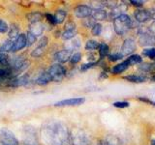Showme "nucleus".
Returning <instances> with one entry per match:
<instances>
[{
    "label": "nucleus",
    "instance_id": "obj_43",
    "mask_svg": "<svg viewBox=\"0 0 155 145\" xmlns=\"http://www.w3.org/2000/svg\"><path fill=\"white\" fill-rule=\"evenodd\" d=\"M48 38L47 37H42L41 38V40H40V42H39V47H45L47 45H48Z\"/></svg>",
    "mask_w": 155,
    "mask_h": 145
},
{
    "label": "nucleus",
    "instance_id": "obj_42",
    "mask_svg": "<svg viewBox=\"0 0 155 145\" xmlns=\"http://www.w3.org/2000/svg\"><path fill=\"white\" fill-rule=\"evenodd\" d=\"M96 65V63H94V62H89V63H87V64H84L81 67V71H86V70H88V69H90V68H92L93 66H95Z\"/></svg>",
    "mask_w": 155,
    "mask_h": 145
},
{
    "label": "nucleus",
    "instance_id": "obj_51",
    "mask_svg": "<svg viewBox=\"0 0 155 145\" xmlns=\"http://www.w3.org/2000/svg\"><path fill=\"white\" fill-rule=\"evenodd\" d=\"M151 145H155V139L151 141Z\"/></svg>",
    "mask_w": 155,
    "mask_h": 145
},
{
    "label": "nucleus",
    "instance_id": "obj_36",
    "mask_svg": "<svg viewBox=\"0 0 155 145\" xmlns=\"http://www.w3.org/2000/svg\"><path fill=\"white\" fill-rule=\"evenodd\" d=\"M9 30V26L6 21L0 18V33H6Z\"/></svg>",
    "mask_w": 155,
    "mask_h": 145
},
{
    "label": "nucleus",
    "instance_id": "obj_12",
    "mask_svg": "<svg viewBox=\"0 0 155 145\" xmlns=\"http://www.w3.org/2000/svg\"><path fill=\"white\" fill-rule=\"evenodd\" d=\"M72 57V51L67 50H62L60 51H57L54 54V60L59 63H65L68 60H70Z\"/></svg>",
    "mask_w": 155,
    "mask_h": 145
},
{
    "label": "nucleus",
    "instance_id": "obj_13",
    "mask_svg": "<svg viewBox=\"0 0 155 145\" xmlns=\"http://www.w3.org/2000/svg\"><path fill=\"white\" fill-rule=\"evenodd\" d=\"M135 18L138 22H145L151 18V14L147 10H138L135 13Z\"/></svg>",
    "mask_w": 155,
    "mask_h": 145
},
{
    "label": "nucleus",
    "instance_id": "obj_26",
    "mask_svg": "<svg viewBox=\"0 0 155 145\" xmlns=\"http://www.w3.org/2000/svg\"><path fill=\"white\" fill-rule=\"evenodd\" d=\"M127 63L130 65H135V64H139V63L142 62V57H140V55H137V54H135V55H131L127 60Z\"/></svg>",
    "mask_w": 155,
    "mask_h": 145
},
{
    "label": "nucleus",
    "instance_id": "obj_50",
    "mask_svg": "<svg viewBox=\"0 0 155 145\" xmlns=\"http://www.w3.org/2000/svg\"><path fill=\"white\" fill-rule=\"evenodd\" d=\"M150 14H151V18L153 19H155V10H153V11L150 12Z\"/></svg>",
    "mask_w": 155,
    "mask_h": 145
},
{
    "label": "nucleus",
    "instance_id": "obj_52",
    "mask_svg": "<svg viewBox=\"0 0 155 145\" xmlns=\"http://www.w3.org/2000/svg\"><path fill=\"white\" fill-rule=\"evenodd\" d=\"M152 79H153V80H155V76H153V77H152Z\"/></svg>",
    "mask_w": 155,
    "mask_h": 145
},
{
    "label": "nucleus",
    "instance_id": "obj_39",
    "mask_svg": "<svg viewBox=\"0 0 155 145\" xmlns=\"http://www.w3.org/2000/svg\"><path fill=\"white\" fill-rule=\"evenodd\" d=\"M113 105H114V106H115V108H128L130 105V104L127 103V102H116V103H114Z\"/></svg>",
    "mask_w": 155,
    "mask_h": 145
},
{
    "label": "nucleus",
    "instance_id": "obj_4",
    "mask_svg": "<svg viewBox=\"0 0 155 145\" xmlns=\"http://www.w3.org/2000/svg\"><path fill=\"white\" fill-rule=\"evenodd\" d=\"M48 72L53 81H61L66 75V69L60 64L51 65Z\"/></svg>",
    "mask_w": 155,
    "mask_h": 145
},
{
    "label": "nucleus",
    "instance_id": "obj_6",
    "mask_svg": "<svg viewBox=\"0 0 155 145\" xmlns=\"http://www.w3.org/2000/svg\"><path fill=\"white\" fill-rule=\"evenodd\" d=\"M71 140L73 145H88L89 140L86 134L82 130H76L71 134Z\"/></svg>",
    "mask_w": 155,
    "mask_h": 145
},
{
    "label": "nucleus",
    "instance_id": "obj_16",
    "mask_svg": "<svg viewBox=\"0 0 155 145\" xmlns=\"http://www.w3.org/2000/svg\"><path fill=\"white\" fill-rule=\"evenodd\" d=\"M29 32H31L33 35L37 36H41L43 32H44V25L41 24L40 22H37V23H31L30 25V30Z\"/></svg>",
    "mask_w": 155,
    "mask_h": 145
},
{
    "label": "nucleus",
    "instance_id": "obj_47",
    "mask_svg": "<svg viewBox=\"0 0 155 145\" xmlns=\"http://www.w3.org/2000/svg\"><path fill=\"white\" fill-rule=\"evenodd\" d=\"M131 3H132L134 6H137V7L143 6V1H134V0H132V1H131Z\"/></svg>",
    "mask_w": 155,
    "mask_h": 145
},
{
    "label": "nucleus",
    "instance_id": "obj_46",
    "mask_svg": "<svg viewBox=\"0 0 155 145\" xmlns=\"http://www.w3.org/2000/svg\"><path fill=\"white\" fill-rule=\"evenodd\" d=\"M139 100H140V101H143V102H145V103H148V104H151V105H155V102H151V101H149V100L147 99V98H142V97H140Z\"/></svg>",
    "mask_w": 155,
    "mask_h": 145
},
{
    "label": "nucleus",
    "instance_id": "obj_19",
    "mask_svg": "<svg viewBox=\"0 0 155 145\" xmlns=\"http://www.w3.org/2000/svg\"><path fill=\"white\" fill-rule=\"evenodd\" d=\"M13 46H14V41L11 40V39L5 41L3 45L0 47V53H7V52L12 51Z\"/></svg>",
    "mask_w": 155,
    "mask_h": 145
},
{
    "label": "nucleus",
    "instance_id": "obj_10",
    "mask_svg": "<svg viewBox=\"0 0 155 145\" xmlns=\"http://www.w3.org/2000/svg\"><path fill=\"white\" fill-rule=\"evenodd\" d=\"M136 50V43L132 39H127L125 40L122 47H121V54L124 55H129L131 53H133Z\"/></svg>",
    "mask_w": 155,
    "mask_h": 145
},
{
    "label": "nucleus",
    "instance_id": "obj_31",
    "mask_svg": "<svg viewBox=\"0 0 155 145\" xmlns=\"http://www.w3.org/2000/svg\"><path fill=\"white\" fill-rule=\"evenodd\" d=\"M91 32L94 36H99L102 32V25L100 23H95V25L92 27Z\"/></svg>",
    "mask_w": 155,
    "mask_h": 145
},
{
    "label": "nucleus",
    "instance_id": "obj_15",
    "mask_svg": "<svg viewBox=\"0 0 155 145\" xmlns=\"http://www.w3.org/2000/svg\"><path fill=\"white\" fill-rule=\"evenodd\" d=\"M51 81H52L51 75L48 74V72H45L38 76V79H36V83L38 85H46L48 83H50Z\"/></svg>",
    "mask_w": 155,
    "mask_h": 145
},
{
    "label": "nucleus",
    "instance_id": "obj_40",
    "mask_svg": "<svg viewBox=\"0 0 155 145\" xmlns=\"http://www.w3.org/2000/svg\"><path fill=\"white\" fill-rule=\"evenodd\" d=\"M84 24L86 27H93L95 25V21L93 18H86L84 21Z\"/></svg>",
    "mask_w": 155,
    "mask_h": 145
},
{
    "label": "nucleus",
    "instance_id": "obj_30",
    "mask_svg": "<svg viewBox=\"0 0 155 145\" xmlns=\"http://www.w3.org/2000/svg\"><path fill=\"white\" fill-rule=\"evenodd\" d=\"M99 47V44L98 42H96L94 40H89L87 41L86 45H85V48L87 50H94L96 48Z\"/></svg>",
    "mask_w": 155,
    "mask_h": 145
},
{
    "label": "nucleus",
    "instance_id": "obj_25",
    "mask_svg": "<svg viewBox=\"0 0 155 145\" xmlns=\"http://www.w3.org/2000/svg\"><path fill=\"white\" fill-rule=\"evenodd\" d=\"M124 79L131 81V82H143L145 80V77L142 76H124Z\"/></svg>",
    "mask_w": 155,
    "mask_h": 145
},
{
    "label": "nucleus",
    "instance_id": "obj_22",
    "mask_svg": "<svg viewBox=\"0 0 155 145\" xmlns=\"http://www.w3.org/2000/svg\"><path fill=\"white\" fill-rule=\"evenodd\" d=\"M9 38L13 40V39H17L18 37V26H17L16 24H12L11 27H9Z\"/></svg>",
    "mask_w": 155,
    "mask_h": 145
},
{
    "label": "nucleus",
    "instance_id": "obj_53",
    "mask_svg": "<svg viewBox=\"0 0 155 145\" xmlns=\"http://www.w3.org/2000/svg\"><path fill=\"white\" fill-rule=\"evenodd\" d=\"M0 145H1V143H0Z\"/></svg>",
    "mask_w": 155,
    "mask_h": 145
},
{
    "label": "nucleus",
    "instance_id": "obj_32",
    "mask_svg": "<svg viewBox=\"0 0 155 145\" xmlns=\"http://www.w3.org/2000/svg\"><path fill=\"white\" fill-rule=\"evenodd\" d=\"M26 39H27V46H31L36 42V36L33 35V34L29 31L26 34Z\"/></svg>",
    "mask_w": 155,
    "mask_h": 145
},
{
    "label": "nucleus",
    "instance_id": "obj_1",
    "mask_svg": "<svg viewBox=\"0 0 155 145\" xmlns=\"http://www.w3.org/2000/svg\"><path fill=\"white\" fill-rule=\"evenodd\" d=\"M43 138L51 145H72L71 134L64 124L52 122L42 130Z\"/></svg>",
    "mask_w": 155,
    "mask_h": 145
},
{
    "label": "nucleus",
    "instance_id": "obj_18",
    "mask_svg": "<svg viewBox=\"0 0 155 145\" xmlns=\"http://www.w3.org/2000/svg\"><path fill=\"white\" fill-rule=\"evenodd\" d=\"M129 67V64L127 63V61H124L122 63H120V64L114 66L113 69H111V72L114 75H118L120 72H124L125 70H127V68Z\"/></svg>",
    "mask_w": 155,
    "mask_h": 145
},
{
    "label": "nucleus",
    "instance_id": "obj_34",
    "mask_svg": "<svg viewBox=\"0 0 155 145\" xmlns=\"http://www.w3.org/2000/svg\"><path fill=\"white\" fill-rule=\"evenodd\" d=\"M143 54L149 58H155V48H148V50H143Z\"/></svg>",
    "mask_w": 155,
    "mask_h": 145
},
{
    "label": "nucleus",
    "instance_id": "obj_8",
    "mask_svg": "<svg viewBox=\"0 0 155 145\" xmlns=\"http://www.w3.org/2000/svg\"><path fill=\"white\" fill-rule=\"evenodd\" d=\"M75 14L80 18H85L91 16L92 14V9L87 6V5H79L77 6L74 10Z\"/></svg>",
    "mask_w": 155,
    "mask_h": 145
},
{
    "label": "nucleus",
    "instance_id": "obj_33",
    "mask_svg": "<svg viewBox=\"0 0 155 145\" xmlns=\"http://www.w3.org/2000/svg\"><path fill=\"white\" fill-rule=\"evenodd\" d=\"M43 54H44V48L43 47H36L35 50H34L31 52V55L33 57H41Z\"/></svg>",
    "mask_w": 155,
    "mask_h": 145
},
{
    "label": "nucleus",
    "instance_id": "obj_41",
    "mask_svg": "<svg viewBox=\"0 0 155 145\" xmlns=\"http://www.w3.org/2000/svg\"><path fill=\"white\" fill-rule=\"evenodd\" d=\"M46 18H47V21L50 22L51 25H55V24H57L54 16H52L51 14H46Z\"/></svg>",
    "mask_w": 155,
    "mask_h": 145
},
{
    "label": "nucleus",
    "instance_id": "obj_21",
    "mask_svg": "<svg viewBox=\"0 0 155 145\" xmlns=\"http://www.w3.org/2000/svg\"><path fill=\"white\" fill-rule=\"evenodd\" d=\"M66 12L63 11V10H58V11L55 12V14H54V18H55V21H56V23L57 24H60L62 23L63 21H65L66 18Z\"/></svg>",
    "mask_w": 155,
    "mask_h": 145
},
{
    "label": "nucleus",
    "instance_id": "obj_38",
    "mask_svg": "<svg viewBox=\"0 0 155 145\" xmlns=\"http://www.w3.org/2000/svg\"><path fill=\"white\" fill-rule=\"evenodd\" d=\"M123 57V55L121 53H114V54H110L109 55V60L111 62H114V61H117L119 59Z\"/></svg>",
    "mask_w": 155,
    "mask_h": 145
},
{
    "label": "nucleus",
    "instance_id": "obj_37",
    "mask_svg": "<svg viewBox=\"0 0 155 145\" xmlns=\"http://www.w3.org/2000/svg\"><path fill=\"white\" fill-rule=\"evenodd\" d=\"M140 70H142L143 72H149L153 70V65L149 64V63H144V64H142L140 66Z\"/></svg>",
    "mask_w": 155,
    "mask_h": 145
},
{
    "label": "nucleus",
    "instance_id": "obj_35",
    "mask_svg": "<svg viewBox=\"0 0 155 145\" xmlns=\"http://www.w3.org/2000/svg\"><path fill=\"white\" fill-rule=\"evenodd\" d=\"M81 54L80 52H77V53H75V54L72 55L70 61H71L72 64H77V63H79L81 61Z\"/></svg>",
    "mask_w": 155,
    "mask_h": 145
},
{
    "label": "nucleus",
    "instance_id": "obj_9",
    "mask_svg": "<svg viewBox=\"0 0 155 145\" xmlns=\"http://www.w3.org/2000/svg\"><path fill=\"white\" fill-rule=\"evenodd\" d=\"M27 46V39L25 34H19L18 37L14 41V46L12 52H16L22 50Z\"/></svg>",
    "mask_w": 155,
    "mask_h": 145
},
{
    "label": "nucleus",
    "instance_id": "obj_29",
    "mask_svg": "<svg viewBox=\"0 0 155 145\" xmlns=\"http://www.w3.org/2000/svg\"><path fill=\"white\" fill-rule=\"evenodd\" d=\"M76 34H77L76 29H74V30H65L62 33V38L64 40H71V39H73L76 36Z\"/></svg>",
    "mask_w": 155,
    "mask_h": 145
},
{
    "label": "nucleus",
    "instance_id": "obj_2",
    "mask_svg": "<svg viewBox=\"0 0 155 145\" xmlns=\"http://www.w3.org/2000/svg\"><path fill=\"white\" fill-rule=\"evenodd\" d=\"M114 27L118 35H123L129 29L134 28V21L127 14H121L114 19Z\"/></svg>",
    "mask_w": 155,
    "mask_h": 145
},
{
    "label": "nucleus",
    "instance_id": "obj_45",
    "mask_svg": "<svg viewBox=\"0 0 155 145\" xmlns=\"http://www.w3.org/2000/svg\"><path fill=\"white\" fill-rule=\"evenodd\" d=\"M10 70H7V69H2V68H0V79H2L4 76H6L8 72H9Z\"/></svg>",
    "mask_w": 155,
    "mask_h": 145
},
{
    "label": "nucleus",
    "instance_id": "obj_28",
    "mask_svg": "<svg viewBox=\"0 0 155 145\" xmlns=\"http://www.w3.org/2000/svg\"><path fill=\"white\" fill-rule=\"evenodd\" d=\"M106 141L108 143V145H122L120 139L114 137V135H110V137H108L106 139Z\"/></svg>",
    "mask_w": 155,
    "mask_h": 145
},
{
    "label": "nucleus",
    "instance_id": "obj_3",
    "mask_svg": "<svg viewBox=\"0 0 155 145\" xmlns=\"http://www.w3.org/2000/svg\"><path fill=\"white\" fill-rule=\"evenodd\" d=\"M0 143L1 145H19L15 134L7 128L0 130Z\"/></svg>",
    "mask_w": 155,
    "mask_h": 145
},
{
    "label": "nucleus",
    "instance_id": "obj_24",
    "mask_svg": "<svg viewBox=\"0 0 155 145\" xmlns=\"http://www.w3.org/2000/svg\"><path fill=\"white\" fill-rule=\"evenodd\" d=\"M80 47H81V43H80L79 40H77V39H73L72 41H70L66 45L67 50H69L71 51L75 50H78V48H79Z\"/></svg>",
    "mask_w": 155,
    "mask_h": 145
},
{
    "label": "nucleus",
    "instance_id": "obj_14",
    "mask_svg": "<svg viewBox=\"0 0 155 145\" xmlns=\"http://www.w3.org/2000/svg\"><path fill=\"white\" fill-rule=\"evenodd\" d=\"M29 81V76L28 75H24L18 77V79H14L9 82V86L11 87H18V86H23L28 83Z\"/></svg>",
    "mask_w": 155,
    "mask_h": 145
},
{
    "label": "nucleus",
    "instance_id": "obj_48",
    "mask_svg": "<svg viewBox=\"0 0 155 145\" xmlns=\"http://www.w3.org/2000/svg\"><path fill=\"white\" fill-rule=\"evenodd\" d=\"M148 30L150 33H152V34H153V32H155V21L151 24V25H150V28L148 29Z\"/></svg>",
    "mask_w": 155,
    "mask_h": 145
},
{
    "label": "nucleus",
    "instance_id": "obj_17",
    "mask_svg": "<svg viewBox=\"0 0 155 145\" xmlns=\"http://www.w3.org/2000/svg\"><path fill=\"white\" fill-rule=\"evenodd\" d=\"M92 18L96 19V21H104L107 17V12L103 9H99V10H94L92 11Z\"/></svg>",
    "mask_w": 155,
    "mask_h": 145
},
{
    "label": "nucleus",
    "instance_id": "obj_23",
    "mask_svg": "<svg viewBox=\"0 0 155 145\" xmlns=\"http://www.w3.org/2000/svg\"><path fill=\"white\" fill-rule=\"evenodd\" d=\"M98 50H99V55H100V57L104 58L106 55H108L110 48H109V46L107 45V44L102 43V44H100V45H99Z\"/></svg>",
    "mask_w": 155,
    "mask_h": 145
},
{
    "label": "nucleus",
    "instance_id": "obj_27",
    "mask_svg": "<svg viewBox=\"0 0 155 145\" xmlns=\"http://www.w3.org/2000/svg\"><path fill=\"white\" fill-rule=\"evenodd\" d=\"M10 63H11V61H10V58L7 53H0V65L9 67Z\"/></svg>",
    "mask_w": 155,
    "mask_h": 145
},
{
    "label": "nucleus",
    "instance_id": "obj_49",
    "mask_svg": "<svg viewBox=\"0 0 155 145\" xmlns=\"http://www.w3.org/2000/svg\"><path fill=\"white\" fill-rule=\"evenodd\" d=\"M97 145H108V143H107L106 140H100V141L97 143Z\"/></svg>",
    "mask_w": 155,
    "mask_h": 145
},
{
    "label": "nucleus",
    "instance_id": "obj_7",
    "mask_svg": "<svg viewBox=\"0 0 155 145\" xmlns=\"http://www.w3.org/2000/svg\"><path fill=\"white\" fill-rule=\"evenodd\" d=\"M139 44H140V46H142V47H154L155 36L149 31L140 34V36L139 38Z\"/></svg>",
    "mask_w": 155,
    "mask_h": 145
},
{
    "label": "nucleus",
    "instance_id": "obj_11",
    "mask_svg": "<svg viewBox=\"0 0 155 145\" xmlns=\"http://www.w3.org/2000/svg\"><path fill=\"white\" fill-rule=\"evenodd\" d=\"M85 99L81 97V98H73V99H68V100H63L55 103V106H74V105H80L84 103Z\"/></svg>",
    "mask_w": 155,
    "mask_h": 145
},
{
    "label": "nucleus",
    "instance_id": "obj_20",
    "mask_svg": "<svg viewBox=\"0 0 155 145\" xmlns=\"http://www.w3.org/2000/svg\"><path fill=\"white\" fill-rule=\"evenodd\" d=\"M43 16L41 13L39 12H32L29 14H27V18L28 21H30L31 23H37V22H40L41 19H42Z\"/></svg>",
    "mask_w": 155,
    "mask_h": 145
},
{
    "label": "nucleus",
    "instance_id": "obj_44",
    "mask_svg": "<svg viewBox=\"0 0 155 145\" xmlns=\"http://www.w3.org/2000/svg\"><path fill=\"white\" fill-rule=\"evenodd\" d=\"M76 29V24L73 21H68L65 25V30H74Z\"/></svg>",
    "mask_w": 155,
    "mask_h": 145
},
{
    "label": "nucleus",
    "instance_id": "obj_5",
    "mask_svg": "<svg viewBox=\"0 0 155 145\" xmlns=\"http://www.w3.org/2000/svg\"><path fill=\"white\" fill-rule=\"evenodd\" d=\"M25 135H24L23 142L24 145H39L37 134L32 127H26L24 129Z\"/></svg>",
    "mask_w": 155,
    "mask_h": 145
}]
</instances>
